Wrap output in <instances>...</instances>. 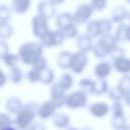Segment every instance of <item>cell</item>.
<instances>
[{
  "label": "cell",
  "mask_w": 130,
  "mask_h": 130,
  "mask_svg": "<svg viewBox=\"0 0 130 130\" xmlns=\"http://www.w3.org/2000/svg\"><path fill=\"white\" fill-rule=\"evenodd\" d=\"M60 30L62 32L64 38L73 37L76 35L77 33V30L73 25L64 29Z\"/></svg>",
  "instance_id": "obj_31"
},
{
  "label": "cell",
  "mask_w": 130,
  "mask_h": 130,
  "mask_svg": "<svg viewBox=\"0 0 130 130\" xmlns=\"http://www.w3.org/2000/svg\"><path fill=\"white\" fill-rule=\"evenodd\" d=\"M72 53L67 51L61 52L57 58L58 66L63 69L70 68Z\"/></svg>",
  "instance_id": "obj_15"
},
{
  "label": "cell",
  "mask_w": 130,
  "mask_h": 130,
  "mask_svg": "<svg viewBox=\"0 0 130 130\" xmlns=\"http://www.w3.org/2000/svg\"><path fill=\"white\" fill-rule=\"evenodd\" d=\"M127 39L130 40V25H128L127 30Z\"/></svg>",
  "instance_id": "obj_39"
},
{
  "label": "cell",
  "mask_w": 130,
  "mask_h": 130,
  "mask_svg": "<svg viewBox=\"0 0 130 130\" xmlns=\"http://www.w3.org/2000/svg\"><path fill=\"white\" fill-rule=\"evenodd\" d=\"M128 25L124 23L120 24L118 26L115 36L118 41L121 42L127 39V30Z\"/></svg>",
  "instance_id": "obj_21"
},
{
  "label": "cell",
  "mask_w": 130,
  "mask_h": 130,
  "mask_svg": "<svg viewBox=\"0 0 130 130\" xmlns=\"http://www.w3.org/2000/svg\"><path fill=\"white\" fill-rule=\"evenodd\" d=\"M43 49L39 43L33 42L22 44L18 50L19 56L24 64L32 66L42 56Z\"/></svg>",
  "instance_id": "obj_1"
},
{
  "label": "cell",
  "mask_w": 130,
  "mask_h": 130,
  "mask_svg": "<svg viewBox=\"0 0 130 130\" xmlns=\"http://www.w3.org/2000/svg\"><path fill=\"white\" fill-rule=\"evenodd\" d=\"M106 3L107 0H92L91 6L93 9L100 10L105 8Z\"/></svg>",
  "instance_id": "obj_33"
},
{
  "label": "cell",
  "mask_w": 130,
  "mask_h": 130,
  "mask_svg": "<svg viewBox=\"0 0 130 130\" xmlns=\"http://www.w3.org/2000/svg\"><path fill=\"white\" fill-rule=\"evenodd\" d=\"M114 62L115 67L118 71L123 73L130 71V59L123 57Z\"/></svg>",
  "instance_id": "obj_18"
},
{
  "label": "cell",
  "mask_w": 130,
  "mask_h": 130,
  "mask_svg": "<svg viewBox=\"0 0 130 130\" xmlns=\"http://www.w3.org/2000/svg\"><path fill=\"white\" fill-rule=\"evenodd\" d=\"M1 58L7 66L10 68L15 66L18 60V57L16 55L8 53Z\"/></svg>",
  "instance_id": "obj_22"
},
{
  "label": "cell",
  "mask_w": 130,
  "mask_h": 130,
  "mask_svg": "<svg viewBox=\"0 0 130 130\" xmlns=\"http://www.w3.org/2000/svg\"><path fill=\"white\" fill-rule=\"evenodd\" d=\"M72 82L71 76L68 74H66L62 76L59 84L63 88L67 89L70 87Z\"/></svg>",
  "instance_id": "obj_32"
},
{
  "label": "cell",
  "mask_w": 130,
  "mask_h": 130,
  "mask_svg": "<svg viewBox=\"0 0 130 130\" xmlns=\"http://www.w3.org/2000/svg\"><path fill=\"white\" fill-rule=\"evenodd\" d=\"M0 58L6 54L9 50V47L7 43L4 41H0Z\"/></svg>",
  "instance_id": "obj_34"
},
{
  "label": "cell",
  "mask_w": 130,
  "mask_h": 130,
  "mask_svg": "<svg viewBox=\"0 0 130 130\" xmlns=\"http://www.w3.org/2000/svg\"><path fill=\"white\" fill-rule=\"evenodd\" d=\"M37 108L36 104L34 102L26 105L17 116L15 121L17 125L22 128L27 127L35 117Z\"/></svg>",
  "instance_id": "obj_3"
},
{
  "label": "cell",
  "mask_w": 130,
  "mask_h": 130,
  "mask_svg": "<svg viewBox=\"0 0 130 130\" xmlns=\"http://www.w3.org/2000/svg\"><path fill=\"white\" fill-rule=\"evenodd\" d=\"M93 9L92 6L88 4L80 5L73 16L74 22L79 24L85 22L92 14Z\"/></svg>",
  "instance_id": "obj_7"
},
{
  "label": "cell",
  "mask_w": 130,
  "mask_h": 130,
  "mask_svg": "<svg viewBox=\"0 0 130 130\" xmlns=\"http://www.w3.org/2000/svg\"><path fill=\"white\" fill-rule=\"evenodd\" d=\"M7 108L10 111L15 112L20 110L21 107L20 101L17 99H10L7 103Z\"/></svg>",
  "instance_id": "obj_26"
},
{
  "label": "cell",
  "mask_w": 130,
  "mask_h": 130,
  "mask_svg": "<svg viewBox=\"0 0 130 130\" xmlns=\"http://www.w3.org/2000/svg\"><path fill=\"white\" fill-rule=\"evenodd\" d=\"M0 85L1 86L3 85L5 82V77L3 73L1 71H0Z\"/></svg>",
  "instance_id": "obj_37"
},
{
  "label": "cell",
  "mask_w": 130,
  "mask_h": 130,
  "mask_svg": "<svg viewBox=\"0 0 130 130\" xmlns=\"http://www.w3.org/2000/svg\"><path fill=\"white\" fill-rule=\"evenodd\" d=\"M63 89L59 84L54 85L52 89L51 92L52 101L56 107L60 105L63 102Z\"/></svg>",
  "instance_id": "obj_16"
},
{
  "label": "cell",
  "mask_w": 130,
  "mask_h": 130,
  "mask_svg": "<svg viewBox=\"0 0 130 130\" xmlns=\"http://www.w3.org/2000/svg\"><path fill=\"white\" fill-rule=\"evenodd\" d=\"M128 13L125 7L122 5H118L115 7L112 11L111 20L115 22H121L128 16Z\"/></svg>",
  "instance_id": "obj_10"
},
{
  "label": "cell",
  "mask_w": 130,
  "mask_h": 130,
  "mask_svg": "<svg viewBox=\"0 0 130 130\" xmlns=\"http://www.w3.org/2000/svg\"><path fill=\"white\" fill-rule=\"evenodd\" d=\"M64 38L61 31L58 29L55 30H49L40 39L42 45L45 47H50L61 44Z\"/></svg>",
  "instance_id": "obj_5"
},
{
  "label": "cell",
  "mask_w": 130,
  "mask_h": 130,
  "mask_svg": "<svg viewBox=\"0 0 130 130\" xmlns=\"http://www.w3.org/2000/svg\"><path fill=\"white\" fill-rule=\"evenodd\" d=\"M85 101L86 98L84 94L81 93L77 92L71 95L68 102L71 106L75 107L83 105Z\"/></svg>",
  "instance_id": "obj_17"
},
{
  "label": "cell",
  "mask_w": 130,
  "mask_h": 130,
  "mask_svg": "<svg viewBox=\"0 0 130 130\" xmlns=\"http://www.w3.org/2000/svg\"><path fill=\"white\" fill-rule=\"evenodd\" d=\"M56 107L52 101L45 102L39 107L38 111V114L41 117L46 118L53 113Z\"/></svg>",
  "instance_id": "obj_14"
},
{
  "label": "cell",
  "mask_w": 130,
  "mask_h": 130,
  "mask_svg": "<svg viewBox=\"0 0 130 130\" xmlns=\"http://www.w3.org/2000/svg\"><path fill=\"white\" fill-rule=\"evenodd\" d=\"M108 110L107 106L103 104L95 105L92 108L93 113L97 116H102L104 115L107 113Z\"/></svg>",
  "instance_id": "obj_28"
},
{
  "label": "cell",
  "mask_w": 130,
  "mask_h": 130,
  "mask_svg": "<svg viewBox=\"0 0 130 130\" xmlns=\"http://www.w3.org/2000/svg\"><path fill=\"white\" fill-rule=\"evenodd\" d=\"M73 17L68 12L62 13L58 15L56 20V25L59 29L62 30L73 25Z\"/></svg>",
  "instance_id": "obj_9"
},
{
  "label": "cell",
  "mask_w": 130,
  "mask_h": 130,
  "mask_svg": "<svg viewBox=\"0 0 130 130\" xmlns=\"http://www.w3.org/2000/svg\"><path fill=\"white\" fill-rule=\"evenodd\" d=\"M115 114L116 117L121 116L122 113L121 107L119 104H116L115 107Z\"/></svg>",
  "instance_id": "obj_36"
},
{
  "label": "cell",
  "mask_w": 130,
  "mask_h": 130,
  "mask_svg": "<svg viewBox=\"0 0 130 130\" xmlns=\"http://www.w3.org/2000/svg\"><path fill=\"white\" fill-rule=\"evenodd\" d=\"M30 0H12L11 9L14 13L22 14L28 9L30 3Z\"/></svg>",
  "instance_id": "obj_12"
},
{
  "label": "cell",
  "mask_w": 130,
  "mask_h": 130,
  "mask_svg": "<svg viewBox=\"0 0 130 130\" xmlns=\"http://www.w3.org/2000/svg\"><path fill=\"white\" fill-rule=\"evenodd\" d=\"M0 128L3 129H13L10 126L12 121L9 116L6 114H1L0 116Z\"/></svg>",
  "instance_id": "obj_25"
},
{
  "label": "cell",
  "mask_w": 130,
  "mask_h": 130,
  "mask_svg": "<svg viewBox=\"0 0 130 130\" xmlns=\"http://www.w3.org/2000/svg\"><path fill=\"white\" fill-rule=\"evenodd\" d=\"M48 18L38 14L32 19L31 25L34 35L40 39L49 31Z\"/></svg>",
  "instance_id": "obj_4"
},
{
  "label": "cell",
  "mask_w": 130,
  "mask_h": 130,
  "mask_svg": "<svg viewBox=\"0 0 130 130\" xmlns=\"http://www.w3.org/2000/svg\"><path fill=\"white\" fill-rule=\"evenodd\" d=\"M92 38L87 34L80 35L76 39V44L80 51L86 53L92 48Z\"/></svg>",
  "instance_id": "obj_11"
},
{
  "label": "cell",
  "mask_w": 130,
  "mask_h": 130,
  "mask_svg": "<svg viewBox=\"0 0 130 130\" xmlns=\"http://www.w3.org/2000/svg\"><path fill=\"white\" fill-rule=\"evenodd\" d=\"M64 0H50L54 4H59L63 2Z\"/></svg>",
  "instance_id": "obj_38"
},
{
  "label": "cell",
  "mask_w": 130,
  "mask_h": 130,
  "mask_svg": "<svg viewBox=\"0 0 130 130\" xmlns=\"http://www.w3.org/2000/svg\"><path fill=\"white\" fill-rule=\"evenodd\" d=\"M111 70L110 64L106 62H102L96 66L95 71L96 75L100 77H103L109 73Z\"/></svg>",
  "instance_id": "obj_19"
},
{
  "label": "cell",
  "mask_w": 130,
  "mask_h": 130,
  "mask_svg": "<svg viewBox=\"0 0 130 130\" xmlns=\"http://www.w3.org/2000/svg\"><path fill=\"white\" fill-rule=\"evenodd\" d=\"M13 29L12 26L8 22H0V37L6 38L10 37L12 35Z\"/></svg>",
  "instance_id": "obj_23"
},
{
  "label": "cell",
  "mask_w": 130,
  "mask_h": 130,
  "mask_svg": "<svg viewBox=\"0 0 130 130\" xmlns=\"http://www.w3.org/2000/svg\"><path fill=\"white\" fill-rule=\"evenodd\" d=\"M117 42L115 37L109 32L101 35L93 47V53L97 57L103 58L109 53Z\"/></svg>",
  "instance_id": "obj_2"
},
{
  "label": "cell",
  "mask_w": 130,
  "mask_h": 130,
  "mask_svg": "<svg viewBox=\"0 0 130 130\" xmlns=\"http://www.w3.org/2000/svg\"><path fill=\"white\" fill-rule=\"evenodd\" d=\"M10 10L7 6L3 5L0 8V22H8L10 14Z\"/></svg>",
  "instance_id": "obj_30"
},
{
  "label": "cell",
  "mask_w": 130,
  "mask_h": 130,
  "mask_svg": "<svg viewBox=\"0 0 130 130\" xmlns=\"http://www.w3.org/2000/svg\"><path fill=\"white\" fill-rule=\"evenodd\" d=\"M42 69L32 67L27 73V76L29 80L32 82L39 80L40 72Z\"/></svg>",
  "instance_id": "obj_27"
},
{
  "label": "cell",
  "mask_w": 130,
  "mask_h": 130,
  "mask_svg": "<svg viewBox=\"0 0 130 130\" xmlns=\"http://www.w3.org/2000/svg\"><path fill=\"white\" fill-rule=\"evenodd\" d=\"M87 61L85 53L79 51L72 53L70 68L75 72H80L86 65Z\"/></svg>",
  "instance_id": "obj_6"
},
{
  "label": "cell",
  "mask_w": 130,
  "mask_h": 130,
  "mask_svg": "<svg viewBox=\"0 0 130 130\" xmlns=\"http://www.w3.org/2000/svg\"><path fill=\"white\" fill-rule=\"evenodd\" d=\"M54 76L52 70L46 67L41 70L39 80L44 83L49 84L52 82Z\"/></svg>",
  "instance_id": "obj_20"
},
{
  "label": "cell",
  "mask_w": 130,
  "mask_h": 130,
  "mask_svg": "<svg viewBox=\"0 0 130 130\" xmlns=\"http://www.w3.org/2000/svg\"><path fill=\"white\" fill-rule=\"evenodd\" d=\"M127 96L128 97L127 98H128V100L129 102H130V93H129V94Z\"/></svg>",
  "instance_id": "obj_40"
},
{
  "label": "cell",
  "mask_w": 130,
  "mask_h": 130,
  "mask_svg": "<svg viewBox=\"0 0 130 130\" xmlns=\"http://www.w3.org/2000/svg\"><path fill=\"white\" fill-rule=\"evenodd\" d=\"M10 74L12 80L14 83L20 82L22 79L23 77L22 71L15 66L10 68Z\"/></svg>",
  "instance_id": "obj_24"
},
{
  "label": "cell",
  "mask_w": 130,
  "mask_h": 130,
  "mask_svg": "<svg viewBox=\"0 0 130 130\" xmlns=\"http://www.w3.org/2000/svg\"><path fill=\"white\" fill-rule=\"evenodd\" d=\"M124 54V50L121 47L116 46L113 48L109 54L111 58L114 61L123 57Z\"/></svg>",
  "instance_id": "obj_29"
},
{
  "label": "cell",
  "mask_w": 130,
  "mask_h": 130,
  "mask_svg": "<svg viewBox=\"0 0 130 130\" xmlns=\"http://www.w3.org/2000/svg\"><path fill=\"white\" fill-rule=\"evenodd\" d=\"M50 1L42 0L39 2L37 6L38 14L42 15L47 18L53 17L56 13V8Z\"/></svg>",
  "instance_id": "obj_8"
},
{
  "label": "cell",
  "mask_w": 130,
  "mask_h": 130,
  "mask_svg": "<svg viewBox=\"0 0 130 130\" xmlns=\"http://www.w3.org/2000/svg\"><path fill=\"white\" fill-rule=\"evenodd\" d=\"M129 20L130 21V11L128 13V16Z\"/></svg>",
  "instance_id": "obj_41"
},
{
  "label": "cell",
  "mask_w": 130,
  "mask_h": 130,
  "mask_svg": "<svg viewBox=\"0 0 130 130\" xmlns=\"http://www.w3.org/2000/svg\"><path fill=\"white\" fill-rule=\"evenodd\" d=\"M57 124L59 126H62L66 125L68 122L67 119L65 117H61L57 118L56 120Z\"/></svg>",
  "instance_id": "obj_35"
},
{
  "label": "cell",
  "mask_w": 130,
  "mask_h": 130,
  "mask_svg": "<svg viewBox=\"0 0 130 130\" xmlns=\"http://www.w3.org/2000/svg\"><path fill=\"white\" fill-rule=\"evenodd\" d=\"M87 34L92 38L102 35L99 19L89 21L87 24Z\"/></svg>",
  "instance_id": "obj_13"
}]
</instances>
